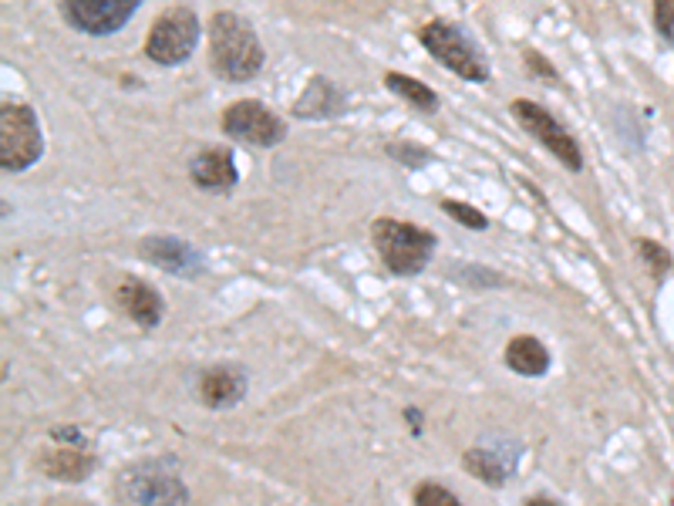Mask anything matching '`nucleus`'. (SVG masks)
I'll return each mask as SVG.
<instances>
[{
  "mask_svg": "<svg viewBox=\"0 0 674 506\" xmlns=\"http://www.w3.org/2000/svg\"><path fill=\"white\" fill-rule=\"evenodd\" d=\"M638 250H641V257H645V263H648V270H651V278L661 281L667 270H671V254H667L664 247L651 244V240H641Z\"/></svg>",
  "mask_w": 674,
  "mask_h": 506,
  "instance_id": "22",
  "label": "nucleus"
},
{
  "mask_svg": "<svg viewBox=\"0 0 674 506\" xmlns=\"http://www.w3.org/2000/svg\"><path fill=\"white\" fill-rule=\"evenodd\" d=\"M385 152L391 155L394 163H405L409 169H418V166L431 163V152H428V149H422V145H405V142H394V145H388Z\"/></svg>",
  "mask_w": 674,
  "mask_h": 506,
  "instance_id": "21",
  "label": "nucleus"
},
{
  "mask_svg": "<svg viewBox=\"0 0 674 506\" xmlns=\"http://www.w3.org/2000/svg\"><path fill=\"white\" fill-rule=\"evenodd\" d=\"M37 466L58 483H82L95 470V452L78 429H55L51 446H45L37 456Z\"/></svg>",
  "mask_w": 674,
  "mask_h": 506,
  "instance_id": "7",
  "label": "nucleus"
},
{
  "mask_svg": "<svg viewBox=\"0 0 674 506\" xmlns=\"http://www.w3.org/2000/svg\"><path fill=\"white\" fill-rule=\"evenodd\" d=\"M462 466L465 470L486 483V486H506L509 476L517 473V449H489V446H475V449H465L462 456Z\"/></svg>",
  "mask_w": 674,
  "mask_h": 506,
  "instance_id": "15",
  "label": "nucleus"
},
{
  "mask_svg": "<svg viewBox=\"0 0 674 506\" xmlns=\"http://www.w3.org/2000/svg\"><path fill=\"white\" fill-rule=\"evenodd\" d=\"M139 4L142 0H61V14L74 31L105 37L122 27Z\"/></svg>",
  "mask_w": 674,
  "mask_h": 506,
  "instance_id": "10",
  "label": "nucleus"
},
{
  "mask_svg": "<svg viewBox=\"0 0 674 506\" xmlns=\"http://www.w3.org/2000/svg\"><path fill=\"white\" fill-rule=\"evenodd\" d=\"M502 362H506L509 372L527 375V378H540L549 368V348L533 334H517L506 344Z\"/></svg>",
  "mask_w": 674,
  "mask_h": 506,
  "instance_id": "16",
  "label": "nucleus"
},
{
  "mask_svg": "<svg viewBox=\"0 0 674 506\" xmlns=\"http://www.w3.org/2000/svg\"><path fill=\"white\" fill-rule=\"evenodd\" d=\"M385 89L394 92L402 102H409L418 111H439V95H435L428 85H422L418 78H409L402 71H388L385 74Z\"/></svg>",
  "mask_w": 674,
  "mask_h": 506,
  "instance_id": "18",
  "label": "nucleus"
},
{
  "mask_svg": "<svg viewBox=\"0 0 674 506\" xmlns=\"http://www.w3.org/2000/svg\"><path fill=\"white\" fill-rule=\"evenodd\" d=\"M371 244L381 257V263L399 278H415L428 267L431 254H435V233L405 220H391V216H378L371 223Z\"/></svg>",
  "mask_w": 674,
  "mask_h": 506,
  "instance_id": "2",
  "label": "nucleus"
},
{
  "mask_svg": "<svg viewBox=\"0 0 674 506\" xmlns=\"http://www.w3.org/2000/svg\"><path fill=\"white\" fill-rule=\"evenodd\" d=\"M223 132L253 149H273L287 139V126L260 102H236L223 111Z\"/></svg>",
  "mask_w": 674,
  "mask_h": 506,
  "instance_id": "8",
  "label": "nucleus"
},
{
  "mask_svg": "<svg viewBox=\"0 0 674 506\" xmlns=\"http://www.w3.org/2000/svg\"><path fill=\"white\" fill-rule=\"evenodd\" d=\"M115 301H118V307H122L126 315H129L139 328H145V331L158 328V321H163V315H166L163 294H158L155 287H149L145 281L132 278V274H126L122 281H118Z\"/></svg>",
  "mask_w": 674,
  "mask_h": 506,
  "instance_id": "13",
  "label": "nucleus"
},
{
  "mask_svg": "<svg viewBox=\"0 0 674 506\" xmlns=\"http://www.w3.org/2000/svg\"><path fill=\"white\" fill-rule=\"evenodd\" d=\"M439 207H442V213H446V216H452V220H456V223H462L465 230H486V226H489V216H486V213H480L475 207H469V203H459V200H442Z\"/></svg>",
  "mask_w": 674,
  "mask_h": 506,
  "instance_id": "19",
  "label": "nucleus"
},
{
  "mask_svg": "<svg viewBox=\"0 0 674 506\" xmlns=\"http://www.w3.org/2000/svg\"><path fill=\"white\" fill-rule=\"evenodd\" d=\"M418 42L425 45V51L446 64L449 71H456L459 78H465V82H486L489 78V64L483 61V55L472 48L469 37L446 24V21H428L422 31H418Z\"/></svg>",
  "mask_w": 674,
  "mask_h": 506,
  "instance_id": "5",
  "label": "nucleus"
},
{
  "mask_svg": "<svg viewBox=\"0 0 674 506\" xmlns=\"http://www.w3.org/2000/svg\"><path fill=\"white\" fill-rule=\"evenodd\" d=\"M527 506H557V499H546V496H533V499H527Z\"/></svg>",
  "mask_w": 674,
  "mask_h": 506,
  "instance_id": "25",
  "label": "nucleus"
},
{
  "mask_svg": "<svg viewBox=\"0 0 674 506\" xmlns=\"http://www.w3.org/2000/svg\"><path fill=\"white\" fill-rule=\"evenodd\" d=\"M118 496L126 503H189V490L179 480V466L173 459L139 462L118 480Z\"/></svg>",
  "mask_w": 674,
  "mask_h": 506,
  "instance_id": "6",
  "label": "nucleus"
},
{
  "mask_svg": "<svg viewBox=\"0 0 674 506\" xmlns=\"http://www.w3.org/2000/svg\"><path fill=\"white\" fill-rule=\"evenodd\" d=\"M196 396L206 409H233L247 396V372L240 365H210L196 381Z\"/></svg>",
  "mask_w": 674,
  "mask_h": 506,
  "instance_id": "12",
  "label": "nucleus"
},
{
  "mask_svg": "<svg viewBox=\"0 0 674 506\" xmlns=\"http://www.w3.org/2000/svg\"><path fill=\"white\" fill-rule=\"evenodd\" d=\"M196 45H200V17L189 8H169L155 17L145 37V58L163 68H173L182 64L196 51Z\"/></svg>",
  "mask_w": 674,
  "mask_h": 506,
  "instance_id": "4",
  "label": "nucleus"
},
{
  "mask_svg": "<svg viewBox=\"0 0 674 506\" xmlns=\"http://www.w3.org/2000/svg\"><path fill=\"white\" fill-rule=\"evenodd\" d=\"M412 499H415L418 506H459V496H456L452 490L439 486V483H422V486L412 493Z\"/></svg>",
  "mask_w": 674,
  "mask_h": 506,
  "instance_id": "20",
  "label": "nucleus"
},
{
  "mask_svg": "<svg viewBox=\"0 0 674 506\" xmlns=\"http://www.w3.org/2000/svg\"><path fill=\"white\" fill-rule=\"evenodd\" d=\"M210 68L226 82H250L263 68V45L257 31L233 11H220L210 21Z\"/></svg>",
  "mask_w": 674,
  "mask_h": 506,
  "instance_id": "1",
  "label": "nucleus"
},
{
  "mask_svg": "<svg viewBox=\"0 0 674 506\" xmlns=\"http://www.w3.org/2000/svg\"><path fill=\"white\" fill-rule=\"evenodd\" d=\"M527 64L536 68V78H543V82H557V68H553L540 51H527Z\"/></svg>",
  "mask_w": 674,
  "mask_h": 506,
  "instance_id": "24",
  "label": "nucleus"
},
{
  "mask_svg": "<svg viewBox=\"0 0 674 506\" xmlns=\"http://www.w3.org/2000/svg\"><path fill=\"white\" fill-rule=\"evenodd\" d=\"M45 152V136L37 126V115L31 105L4 102L0 105V169L24 173Z\"/></svg>",
  "mask_w": 674,
  "mask_h": 506,
  "instance_id": "3",
  "label": "nucleus"
},
{
  "mask_svg": "<svg viewBox=\"0 0 674 506\" xmlns=\"http://www.w3.org/2000/svg\"><path fill=\"white\" fill-rule=\"evenodd\" d=\"M512 115H517L520 126H523L533 139H540L553 155H557V160L564 163V169H570V173H580V169H583V152H580L577 139H574L557 119H553V115H549L543 105L520 98V102H512Z\"/></svg>",
  "mask_w": 674,
  "mask_h": 506,
  "instance_id": "9",
  "label": "nucleus"
},
{
  "mask_svg": "<svg viewBox=\"0 0 674 506\" xmlns=\"http://www.w3.org/2000/svg\"><path fill=\"white\" fill-rule=\"evenodd\" d=\"M139 254L149 263H155L158 270H166V274H176V278H200L203 274V254L196 247H189L186 240L166 237V233L145 237L139 244Z\"/></svg>",
  "mask_w": 674,
  "mask_h": 506,
  "instance_id": "11",
  "label": "nucleus"
},
{
  "mask_svg": "<svg viewBox=\"0 0 674 506\" xmlns=\"http://www.w3.org/2000/svg\"><path fill=\"white\" fill-rule=\"evenodd\" d=\"M344 111L341 92L328 82V78H310V85L304 89L300 102L294 105L297 119H334Z\"/></svg>",
  "mask_w": 674,
  "mask_h": 506,
  "instance_id": "17",
  "label": "nucleus"
},
{
  "mask_svg": "<svg viewBox=\"0 0 674 506\" xmlns=\"http://www.w3.org/2000/svg\"><path fill=\"white\" fill-rule=\"evenodd\" d=\"M654 24L664 42L674 45V0H654Z\"/></svg>",
  "mask_w": 674,
  "mask_h": 506,
  "instance_id": "23",
  "label": "nucleus"
},
{
  "mask_svg": "<svg viewBox=\"0 0 674 506\" xmlns=\"http://www.w3.org/2000/svg\"><path fill=\"white\" fill-rule=\"evenodd\" d=\"M189 179L206 192H226V189H233L236 183H240V173H236L229 149L206 145L189 160Z\"/></svg>",
  "mask_w": 674,
  "mask_h": 506,
  "instance_id": "14",
  "label": "nucleus"
}]
</instances>
